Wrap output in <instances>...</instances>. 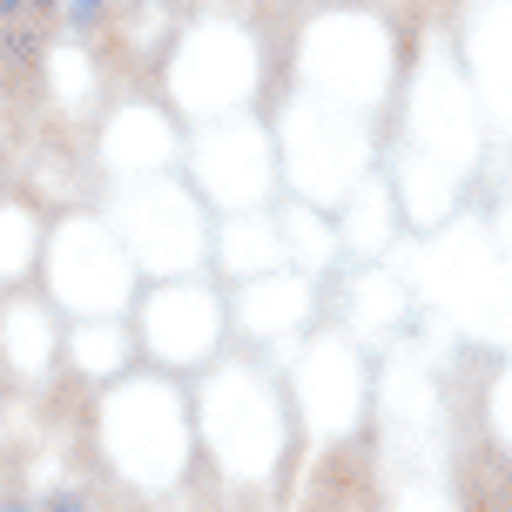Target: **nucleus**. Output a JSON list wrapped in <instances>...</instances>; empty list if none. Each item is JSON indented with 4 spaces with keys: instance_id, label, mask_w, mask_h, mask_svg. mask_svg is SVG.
<instances>
[{
    "instance_id": "1",
    "label": "nucleus",
    "mask_w": 512,
    "mask_h": 512,
    "mask_svg": "<svg viewBox=\"0 0 512 512\" xmlns=\"http://www.w3.org/2000/svg\"><path fill=\"white\" fill-rule=\"evenodd\" d=\"M68 14H75V21H95V14H102V0H68Z\"/></svg>"
},
{
    "instance_id": "2",
    "label": "nucleus",
    "mask_w": 512,
    "mask_h": 512,
    "mask_svg": "<svg viewBox=\"0 0 512 512\" xmlns=\"http://www.w3.org/2000/svg\"><path fill=\"white\" fill-rule=\"evenodd\" d=\"M48 512H81V506H75V499H48Z\"/></svg>"
},
{
    "instance_id": "3",
    "label": "nucleus",
    "mask_w": 512,
    "mask_h": 512,
    "mask_svg": "<svg viewBox=\"0 0 512 512\" xmlns=\"http://www.w3.org/2000/svg\"><path fill=\"white\" fill-rule=\"evenodd\" d=\"M0 7H7V14H27V7H34V0H0Z\"/></svg>"
}]
</instances>
